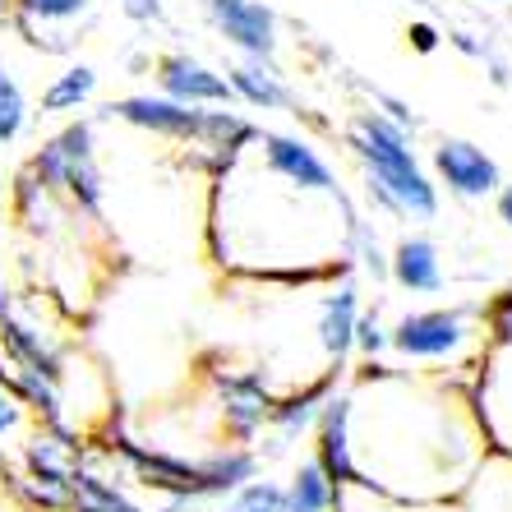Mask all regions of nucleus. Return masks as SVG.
<instances>
[{
	"mask_svg": "<svg viewBox=\"0 0 512 512\" xmlns=\"http://www.w3.org/2000/svg\"><path fill=\"white\" fill-rule=\"evenodd\" d=\"M346 397L360 485L397 499H457L489 453L466 374L360 360L346 370Z\"/></svg>",
	"mask_w": 512,
	"mask_h": 512,
	"instance_id": "nucleus-1",
	"label": "nucleus"
},
{
	"mask_svg": "<svg viewBox=\"0 0 512 512\" xmlns=\"http://www.w3.org/2000/svg\"><path fill=\"white\" fill-rule=\"evenodd\" d=\"M107 120H120L130 130L157 134V139L171 143H190L199 148L208 167H227L231 157H240L254 143L259 125L250 116H240L231 107H190V102H176V97L162 93H130V97H111L102 107Z\"/></svg>",
	"mask_w": 512,
	"mask_h": 512,
	"instance_id": "nucleus-4",
	"label": "nucleus"
},
{
	"mask_svg": "<svg viewBox=\"0 0 512 512\" xmlns=\"http://www.w3.org/2000/svg\"><path fill=\"white\" fill-rule=\"evenodd\" d=\"M97 93V70L93 65H70V70H60L47 88H42V111L47 116H60V111H79L88 107Z\"/></svg>",
	"mask_w": 512,
	"mask_h": 512,
	"instance_id": "nucleus-23",
	"label": "nucleus"
},
{
	"mask_svg": "<svg viewBox=\"0 0 512 512\" xmlns=\"http://www.w3.org/2000/svg\"><path fill=\"white\" fill-rule=\"evenodd\" d=\"M203 19L236 56L273 60L282 47V19L268 0H203Z\"/></svg>",
	"mask_w": 512,
	"mask_h": 512,
	"instance_id": "nucleus-10",
	"label": "nucleus"
},
{
	"mask_svg": "<svg viewBox=\"0 0 512 512\" xmlns=\"http://www.w3.org/2000/svg\"><path fill=\"white\" fill-rule=\"evenodd\" d=\"M259 162L268 171H277L282 180L300 185V190H314V194H346V185L337 180L333 162L314 148L305 134H286V130H259L250 143Z\"/></svg>",
	"mask_w": 512,
	"mask_h": 512,
	"instance_id": "nucleus-11",
	"label": "nucleus"
},
{
	"mask_svg": "<svg viewBox=\"0 0 512 512\" xmlns=\"http://www.w3.org/2000/svg\"><path fill=\"white\" fill-rule=\"evenodd\" d=\"M314 462L323 466V476L333 485H356V453H351V397H346V379L337 383V393L323 402L319 420L310 429Z\"/></svg>",
	"mask_w": 512,
	"mask_h": 512,
	"instance_id": "nucleus-15",
	"label": "nucleus"
},
{
	"mask_svg": "<svg viewBox=\"0 0 512 512\" xmlns=\"http://www.w3.org/2000/svg\"><path fill=\"white\" fill-rule=\"evenodd\" d=\"M88 453L111 457L125 466V485L153 489L167 499V508H190V503H213L236 494L245 480L259 476V448H240V443H217L208 453L190 457V453H171V448H153L139 443L120 429H107L102 443L88 439Z\"/></svg>",
	"mask_w": 512,
	"mask_h": 512,
	"instance_id": "nucleus-2",
	"label": "nucleus"
},
{
	"mask_svg": "<svg viewBox=\"0 0 512 512\" xmlns=\"http://www.w3.org/2000/svg\"><path fill=\"white\" fill-rule=\"evenodd\" d=\"M10 5L14 0H0V19H10Z\"/></svg>",
	"mask_w": 512,
	"mask_h": 512,
	"instance_id": "nucleus-34",
	"label": "nucleus"
},
{
	"mask_svg": "<svg viewBox=\"0 0 512 512\" xmlns=\"http://www.w3.org/2000/svg\"><path fill=\"white\" fill-rule=\"evenodd\" d=\"M346 379V370H328L319 374V379H310V383H300V388H286V393H277V402H273V416H268V457H277V453H286L296 439H305L314 429V420H319V411H323V402L337 393V383Z\"/></svg>",
	"mask_w": 512,
	"mask_h": 512,
	"instance_id": "nucleus-13",
	"label": "nucleus"
},
{
	"mask_svg": "<svg viewBox=\"0 0 512 512\" xmlns=\"http://www.w3.org/2000/svg\"><path fill=\"white\" fill-rule=\"evenodd\" d=\"M37 425V416L28 411L19 397L0 383V499H10V489L19 485V466H14V448H19V434Z\"/></svg>",
	"mask_w": 512,
	"mask_h": 512,
	"instance_id": "nucleus-21",
	"label": "nucleus"
},
{
	"mask_svg": "<svg viewBox=\"0 0 512 512\" xmlns=\"http://www.w3.org/2000/svg\"><path fill=\"white\" fill-rule=\"evenodd\" d=\"M485 323L480 310L466 305H434V310H406L397 323H388V351L406 365H439L448 374H466L485 356Z\"/></svg>",
	"mask_w": 512,
	"mask_h": 512,
	"instance_id": "nucleus-5",
	"label": "nucleus"
},
{
	"mask_svg": "<svg viewBox=\"0 0 512 512\" xmlns=\"http://www.w3.org/2000/svg\"><path fill=\"white\" fill-rule=\"evenodd\" d=\"M457 503H462V512H512V457L485 453V462L466 480Z\"/></svg>",
	"mask_w": 512,
	"mask_h": 512,
	"instance_id": "nucleus-20",
	"label": "nucleus"
},
{
	"mask_svg": "<svg viewBox=\"0 0 512 512\" xmlns=\"http://www.w3.org/2000/svg\"><path fill=\"white\" fill-rule=\"evenodd\" d=\"M416 5H434V0H416Z\"/></svg>",
	"mask_w": 512,
	"mask_h": 512,
	"instance_id": "nucleus-36",
	"label": "nucleus"
},
{
	"mask_svg": "<svg viewBox=\"0 0 512 512\" xmlns=\"http://www.w3.org/2000/svg\"><path fill=\"white\" fill-rule=\"evenodd\" d=\"M153 74H157L162 97H176V102H190V107H236V93H231L227 74L213 70L208 60L190 56V51L157 56Z\"/></svg>",
	"mask_w": 512,
	"mask_h": 512,
	"instance_id": "nucleus-14",
	"label": "nucleus"
},
{
	"mask_svg": "<svg viewBox=\"0 0 512 512\" xmlns=\"http://www.w3.org/2000/svg\"><path fill=\"white\" fill-rule=\"evenodd\" d=\"M167 512H203V508H199V503H190V508H167Z\"/></svg>",
	"mask_w": 512,
	"mask_h": 512,
	"instance_id": "nucleus-35",
	"label": "nucleus"
},
{
	"mask_svg": "<svg viewBox=\"0 0 512 512\" xmlns=\"http://www.w3.org/2000/svg\"><path fill=\"white\" fill-rule=\"evenodd\" d=\"M429 162H434V185H443V190L453 194V199H494L503 185V171L499 162L480 148V143L471 139H457V134H448V139L434 143V153H429Z\"/></svg>",
	"mask_w": 512,
	"mask_h": 512,
	"instance_id": "nucleus-12",
	"label": "nucleus"
},
{
	"mask_svg": "<svg viewBox=\"0 0 512 512\" xmlns=\"http://www.w3.org/2000/svg\"><path fill=\"white\" fill-rule=\"evenodd\" d=\"M102 0H14L10 5V24L19 28L33 51L47 56H70L84 33L97 24Z\"/></svg>",
	"mask_w": 512,
	"mask_h": 512,
	"instance_id": "nucleus-8",
	"label": "nucleus"
},
{
	"mask_svg": "<svg viewBox=\"0 0 512 512\" xmlns=\"http://www.w3.org/2000/svg\"><path fill=\"white\" fill-rule=\"evenodd\" d=\"M227 84L236 93V102L254 111H286V116H310L300 107V93L286 84V74L277 70L273 60H259V56H240L236 65L227 70Z\"/></svg>",
	"mask_w": 512,
	"mask_h": 512,
	"instance_id": "nucleus-17",
	"label": "nucleus"
},
{
	"mask_svg": "<svg viewBox=\"0 0 512 512\" xmlns=\"http://www.w3.org/2000/svg\"><path fill=\"white\" fill-rule=\"evenodd\" d=\"M120 14L130 19V24H162L167 19V0H120Z\"/></svg>",
	"mask_w": 512,
	"mask_h": 512,
	"instance_id": "nucleus-29",
	"label": "nucleus"
},
{
	"mask_svg": "<svg viewBox=\"0 0 512 512\" xmlns=\"http://www.w3.org/2000/svg\"><path fill=\"white\" fill-rule=\"evenodd\" d=\"M360 310H365V300H360V286L351 282V277H342L328 296H319V310H314V337H319L323 360H328L333 370H351Z\"/></svg>",
	"mask_w": 512,
	"mask_h": 512,
	"instance_id": "nucleus-16",
	"label": "nucleus"
},
{
	"mask_svg": "<svg viewBox=\"0 0 512 512\" xmlns=\"http://www.w3.org/2000/svg\"><path fill=\"white\" fill-rule=\"evenodd\" d=\"M448 42H453V47L462 51V56H471V60H485V56H489V47H494L489 37H480V33H466V28H457V33H448Z\"/></svg>",
	"mask_w": 512,
	"mask_h": 512,
	"instance_id": "nucleus-31",
	"label": "nucleus"
},
{
	"mask_svg": "<svg viewBox=\"0 0 512 512\" xmlns=\"http://www.w3.org/2000/svg\"><path fill=\"white\" fill-rule=\"evenodd\" d=\"M388 282L406 296H439L443 291V250L429 236H402L388 250Z\"/></svg>",
	"mask_w": 512,
	"mask_h": 512,
	"instance_id": "nucleus-18",
	"label": "nucleus"
},
{
	"mask_svg": "<svg viewBox=\"0 0 512 512\" xmlns=\"http://www.w3.org/2000/svg\"><path fill=\"white\" fill-rule=\"evenodd\" d=\"M208 383H213V402H217V443H240V448H254L263 429H268V416H273L277 393L268 388L263 370H240V365H222V370H208ZM213 443V448H217Z\"/></svg>",
	"mask_w": 512,
	"mask_h": 512,
	"instance_id": "nucleus-7",
	"label": "nucleus"
},
{
	"mask_svg": "<svg viewBox=\"0 0 512 512\" xmlns=\"http://www.w3.org/2000/svg\"><path fill=\"white\" fill-rule=\"evenodd\" d=\"M480 323H485V337L489 346L499 342H512V286H503V291H494V296L480 305Z\"/></svg>",
	"mask_w": 512,
	"mask_h": 512,
	"instance_id": "nucleus-27",
	"label": "nucleus"
},
{
	"mask_svg": "<svg viewBox=\"0 0 512 512\" xmlns=\"http://www.w3.org/2000/svg\"><path fill=\"white\" fill-rule=\"evenodd\" d=\"M222 512H286V485L268 476H254L222 499Z\"/></svg>",
	"mask_w": 512,
	"mask_h": 512,
	"instance_id": "nucleus-25",
	"label": "nucleus"
},
{
	"mask_svg": "<svg viewBox=\"0 0 512 512\" xmlns=\"http://www.w3.org/2000/svg\"><path fill=\"white\" fill-rule=\"evenodd\" d=\"M28 130V97L19 88V79L10 74V65L0 60V148L19 143Z\"/></svg>",
	"mask_w": 512,
	"mask_h": 512,
	"instance_id": "nucleus-24",
	"label": "nucleus"
},
{
	"mask_svg": "<svg viewBox=\"0 0 512 512\" xmlns=\"http://www.w3.org/2000/svg\"><path fill=\"white\" fill-rule=\"evenodd\" d=\"M342 143L360 162L365 203L393 222H434L439 217V185L420 167L416 134L402 130L383 111L365 107L346 120Z\"/></svg>",
	"mask_w": 512,
	"mask_h": 512,
	"instance_id": "nucleus-3",
	"label": "nucleus"
},
{
	"mask_svg": "<svg viewBox=\"0 0 512 512\" xmlns=\"http://www.w3.org/2000/svg\"><path fill=\"white\" fill-rule=\"evenodd\" d=\"M471 402H476L489 453L512 457V342L485 346L480 365L471 370Z\"/></svg>",
	"mask_w": 512,
	"mask_h": 512,
	"instance_id": "nucleus-9",
	"label": "nucleus"
},
{
	"mask_svg": "<svg viewBox=\"0 0 512 512\" xmlns=\"http://www.w3.org/2000/svg\"><path fill=\"white\" fill-rule=\"evenodd\" d=\"M356 356L360 360H383L388 356V323H383L379 305H365L356 323Z\"/></svg>",
	"mask_w": 512,
	"mask_h": 512,
	"instance_id": "nucleus-26",
	"label": "nucleus"
},
{
	"mask_svg": "<svg viewBox=\"0 0 512 512\" xmlns=\"http://www.w3.org/2000/svg\"><path fill=\"white\" fill-rule=\"evenodd\" d=\"M480 65H485V74H489V84L494 88H512V65L499 47H489V56L480 60Z\"/></svg>",
	"mask_w": 512,
	"mask_h": 512,
	"instance_id": "nucleus-32",
	"label": "nucleus"
},
{
	"mask_svg": "<svg viewBox=\"0 0 512 512\" xmlns=\"http://www.w3.org/2000/svg\"><path fill=\"white\" fill-rule=\"evenodd\" d=\"M65 512H153V508L134 499L125 480H111L84 462L70 480V503H65Z\"/></svg>",
	"mask_w": 512,
	"mask_h": 512,
	"instance_id": "nucleus-19",
	"label": "nucleus"
},
{
	"mask_svg": "<svg viewBox=\"0 0 512 512\" xmlns=\"http://www.w3.org/2000/svg\"><path fill=\"white\" fill-rule=\"evenodd\" d=\"M365 93H370V107H374V111H383L388 120H397L402 130H411V134L420 130V116L411 111V102H402L397 93H388V88H374V84H365Z\"/></svg>",
	"mask_w": 512,
	"mask_h": 512,
	"instance_id": "nucleus-28",
	"label": "nucleus"
},
{
	"mask_svg": "<svg viewBox=\"0 0 512 512\" xmlns=\"http://www.w3.org/2000/svg\"><path fill=\"white\" fill-rule=\"evenodd\" d=\"M494 208H499V222L512 231V185H508V180H503L499 194H494Z\"/></svg>",
	"mask_w": 512,
	"mask_h": 512,
	"instance_id": "nucleus-33",
	"label": "nucleus"
},
{
	"mask_svg": "<svg viewBox=\"0 0 512 512\" xmlns=\"http://www.w3.org/2000/svg\"><path fill=\"white\" fill-rule=\"evenodd\" d=\"M37 176L42 190H51L79 222L102 227L107 213V180L97 167V139H93V120H74L60 134H51L42 148L24 162Z\"/></svg>",
	"mask_w": 512,
	"mask_h": 512,
	"instance_id": "nucleus-6",
	"label": "nucleus"
},
{
	"mask_svg": "<svg viewBox=\"0 0 512 512\" xmlns=\"http://www.w3.org/2000/svg\"><path fill=\"white\" fill-rule=\"evenodd\" d=\"M406 42H411V51H420V56H434V51L443 47V33L429 19H411V28H406Z\"/></svg>",
	"mask_w": 512,
	"mask_h": 512,
	"instance_id": "nucleus-30",
	"label": "nucleus"
},
{
	"mask_svg": "<svg viewBox=\"0 0 512 512\" xmlns=\"http://www.w3.org/2000/svg\"><path fill=\"white\" fill-rule=\"evenodd\" d=\"M337 508V485L323 476V466L314 457L296 462L291 480H286V512H333Z\"/></svg>",
	"mask_w": 512,
	"mask_h": 512,
	"instance_id": "nucleus-22",
	"label": "nucleus"
}]
</instances>
